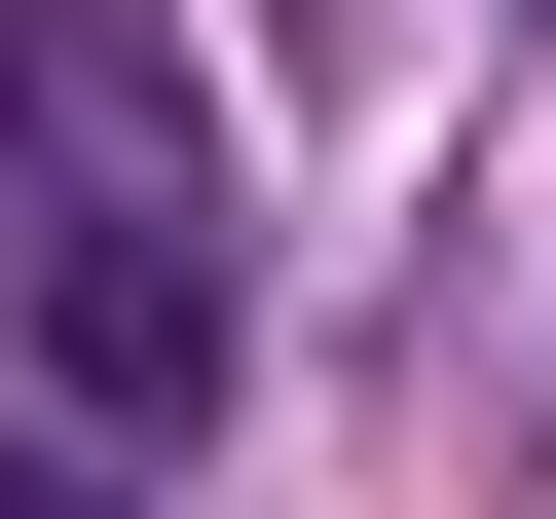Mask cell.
Here are the masks:
<instances>
[{"mask_svg": "<svg viewBox=\"0 0 556 519\" xmlns=\"http://www.w3.org/2000/svg\"><path fill=\"white\" fill-rule=\"evenodd\" d=\"M0 408H75L112 482L223 445V186H38V260H0Z\"/></svg>", "mask_w": 556, "mask_h": 519, "instance_id": "obj_1", "label": "cell"}]
</instances>
